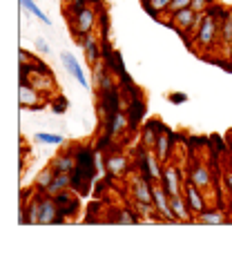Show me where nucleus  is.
Wrapping results in <instances>:
<instances>
[{"label":"nucleus","instance_id":"nucleus-1","mask_svg":"<svg viewBox=\"0 0 232 261\" xmlns=\"http://www.w3.org/2000/svg\"><path fill=\"white\" fill-rule=\"evenodd\" d=\"M98 168L103 170L100 150H94L89 145H76V170L71 172V190L81 197H87L92 192Z\"/></svg>","mask_w":232,"mask_h":261},{"label":"nucleus","instance_id":"nucleus-2","mask_svg":"<svg viewBox=\"0 0 232 261\" xmlns=\"http://www.w3.org/2000/svg\"><path fill=\"white\" fill-rule=\"evenodd\" d=\"M98 22V3H89L87 7H83L79 14L69 16L67 18V25H69V32L74 38H83L87 34L94 32Z\"/></svg>","mask_w":232,"mask_h":261},{"label":"nucleus","instance_id":"nucleus-3","mask_svg":"<svg viewBox=\"0 0 232 261\" xmlns=\"http://www.w3.org/2000/svg\"><path fill=\"white\" fill-rule=\"evenodd\" d=\"M219 25H221V22L214 18V16H210V14L203 16V20H201V25L192 38V47L196 54H201L203 49L208 51L210 47H214V43L219 40Z\"/></svg>","mask_w":232,"mask_h":261},{"label":"nucleus","instance_id":"nucleus-4","mask_svg":"<svg viewBox=\"0 0 232 261\" xmlns=\"http://www.w3.org/2000/svg\"><path fill=\"white\" fill-rule=\"evenodd\" d=\"M18 103H20L22 110H45L49 108V98L45 94H40L36 87H32L29 83L20 81V87H18Z\"/></svg>","mask_w":232,"mask_h":261},{"label":"nucleus","instance_id":"nucleus-5","mask_svg":"<svg viewBox=\"0 0 232 261\" xmlns=\"http://www.w3.org/2000/svg\"><path fill=\"white\" fill-rule=\"evenodd\" d=\"M127 170H130L127 154L112 150V152H107L103 156V172L110 176V179H121V176L127 174Z\"/></svg>","mask_w":232,"mask_h":261},{"label":"nucleus","instance_id":"nucleus-6","mask_svg":"<svg viewBox=\"0 0 232 261\" xmlns=\"http://www.w3.org/2000/svg\"><path fill=\"white\" fill-rule=\"evenodd\" d=\"M161 186L165 188V192L170 197H176V194H183V172L176 168L174 163H165L163 165V176H161Z\"/></svg>","mask_w":232,"mask_h":261},{"label":"nucleus","instance_id":"nucleus-7","mask_svg":"<svg viewBox=\"0 0 232 261\" xmlns=\"http://www.w3.org/2000/svg\"><path fill=\"white\" fill-rule=\"evenodd\" d=\"M67 217L63 215V210L58 207V203L54 201V197L45 194L43 203H40V217H38V225H56V223H65Z\"/></svg>","mask_w":232,"mask_h":261},{"label":"nucleus","instance_id":"nucleus-8","mask_svg":"<svg viewBox=\"0 0 232 261\" xmlns=\"http://www.w3.org/2000/svg\"><path fill=\"white\" fill-rule=\"evenodd\" d=\"M54 201H56L58 207L63 210V215L67 217V221L79 217V212H81V194H76L71 188L63 190V192H58V194H54Z\"/></svg>","mask_w":232,"mask_h":261},{"label":"nucleus","instance_id":"nucleus-9","mask_svg":"<svg viewBox=\"0 0 232 261\" xmlns=\"http://www.w3.org/2000/svg\"><path fill=\"white\" fill-rule=\"evenodd\" d=\"M152 201H154V205H157L159 221H170V223L176 221L174 212H172V207H170V194L165 192V188L161 186L159 181L154 183V188H152Z\"/></svg>","mask_w":232,"mask_h":261},{"label":"nucleus","instance_id":"nucleus-10","mask_svg":"<svg viewBox=\"0 0 232 261\" xmlns=\"http://www.w3.org/2000/svg\"><path fill=\"white\" fill-rule=\"evenodd\" d=\"M127 188H130V199H139V201H152V188L154 181H150L147 176L134 172L127 179Z\"/></svg>","mask_w":232,"mask_h":261},{"label":"nucleus","instance_id":"nucleus-11","mask_svg":"<svg viewBox=\"0 0 232 261\" xmlns=\"http://www.w3.org/2000/svg\"><path fill=\"white\" fill-rule=\"evenodd\" d=\"M183 197H186L188 207L192 210L194 217L199 215V212H203L205 207H208V203H205V192L196 188L190 179H186V183H183Z\"/></svg>","mask_w":232,"mask_h":261},{"label":"nucleus","instance_id":"nucleus-12","mask_svg":"<svg viewBox=\"0 0 232 261\" xmlns=\"http://www.w3.org/2000/svg\"><path fill=\"white\" fill-rule=\"evenodd\" d=\"M43 197L45 192H34V197L25 203H20V223H32V225H38V217H40V203H43Z\"/></svg>","mask_w":232,"mask_h":261},{"label":"nucleus","instance_id":"nucleus-13","mask_svg":"<svg viewBox=\"0 0 232 261\" xmlns=\"http://www.w3.org/2000/svg\"><path fill=\"white\" fill-rule=\"evenodd\" d=\"M103 134H107V136H121L125 129H130V121H127V114H125V110H118L116 114H112V116H107L103 123Z\"/></svg>","mask_w":232,"mask_h":261},{"label":"nucleus","instance_id":"nucleus-14","mask_svg":"<svg viewBox=\"0 0 232 261\" xmlns=\"http://www.w3.org/2000/svg\"><path fill=\"white\" fill-rule=\"evenodd\" d=\"M61 63H63V67L67 69V74H69V76H74V79L79 81V85L83 87V90H92V85H89L87 76H85V72H83L79 58H76L74 54H69V51L61 54Z\"/></svg>","mask_w":232,"mask_h":261},{"label":"nucleus","instance_id":"nucleus-15","mask_svg":"<svg viewBox=\"0 0 232 261\" xmlns=\"http://www.w3.org/2000/svg\"><path fill=\"white\" fill-rule=\"evenodd\" d=\"M145 100H143L141 96H134L132 100H127L125 103V114H127V121H130V132H134V129L141 127V121L143 116H145Z\"/></svg>","mask_w":232,"mask_h":261},{"label":"nucleus","instance_id":"nucleus-16","mask_svg":"<svg viewBox=\"0 0 232 261\" xmlns=\"http://www.w3.org/2000/svg\"><path fill=\"white\" fill-rule=\"evenodd\" d=\"M163 129H165V125L159 121V118H150V121H145L141 125V145H145L147 150H154L159 134L163 132Z\"/></svg>","mask_w":232,"mask_h":261},{"label":"nucleus","instance_id":"nucleus-17","mask_svg":"<svg viewBox=\"0 0 232 261\" xmlns=\"http://www.w3.org/2000/svg\"><path fill=\"white\" fill-rule=\"evenodd\" d=\"M188 179L192 181L199 190H203V192H210V190H212V172H210V168H208V165H203V163L192 165V168H190V172H188Z\"/></svg>","mask_w":232,"mask_h":261},{"label":"nucleus","instance_id":"nucleus-18","mask_svg":"<svg viewBox=\"0 0 232 261\" xmlns=\"http://www.w3.org/2000/svg\"><path fill=\"white\" fill-rule=\"evenodd\" d=\"M54 172H74L76 170V145H71L69 150H65L63 154H56V156L49 161Z\"/></svg>","mask_w":232,"mask_h":261},{"label":"nucleus","instance_id":"nucleus-19","mask_svg":"<svg viewBox=\"0 0 232 261\" xmlns=\"http://www.w3.org/2000/svg\"><path fill=\"white\" fill-rule=\"evenodd\" d=\"M130 207L141 217V221L145 223H152V221H159V215H157V205L154 201H139V199H130Z\"/></svg>","mask_w":232,"mask_h":261},{"label":"nucleus","instance_id":"nucleus-20","mask_svg":"<svg viewBox=\"0 0 232 261\" xmlns=\"http://www.w3.org/2000/svg\"><path fill=\"white\" fill-rule=\"evenodd\" d=\"M172 143H174V136H172V132L165 127L163 132L159 134L157 145H154V152H157V156L163 163H170V159H172Z\"/></svg>","mask_w":232,"mask_h":261},{"label":"nucleus","instance_id":"nucleus-21","mask_svg":"<svg viewBox=\"0 0 232 261\" xmlns=\"http://www.w3.org/2000/svg\"><path fill=\"white\" fill-rule=\"evenodd\" d=\"M170 207H172V212H174L176 221H181V223H192L194 221V215H192V210L188 207V201H186L183 194L170 197Z\"/></svg>","mask_w":232,"mask_h":261},{"label":"nucleus","instance_id":"nucleus-22","mask_svg":"<svg viewBox=\"0 0 232 261\" xmlns=\"http://www.w3.org/2000/svg\"><path fill=\"white\" fill-rule=\"evenodd\" d=\"M196 223H205V225H221L225 223V212L221 207H205L203 212H199V215L194 217Z\"/></svg>","mask_w":232,"mask_h":261},{"label":"nucleus","instance_id":"nucleus-23","mask_svg":"<svg viewBox=\"0 0 232 261\" xmlns=\"http://www.w3.org/2000/svg\"><path fill=\"white\" fill-rule=\"evenodd\" d=\"M170 3H172V0H141V7L145 9L147 16H152L154 20H159L161 16L168 11Z\"/></svg>","mask_w":232,"mask_h":261},{"label":"nucleus","instance_id":"nucleus-24","mask_svg":"<svg viewBox=\"0 0 232 261\" xmlns=\"http://www.w3.org/2000/svg\"><path fill=\"white\" fill-rule=\"evenodd\" d=\"M69 188H71V174L69 172H56V176H54V181L49 183V188L45 190V194L54 197V194L63 192V190H69Z\"/></svg>","mask_w":232,"mask_h":261},{"label":"nucleus","instance_id":"nucleus-25","mask_svg":"<svg viewBox=\"0 0 232 261\" xmlns=\"http://www.w3.org/2000/svg\"><path fill=\"white\" fill-rule=\"evenodd\" d=\"M116 225H134L141 221V217L136 215V212L132 210V207H116L114 212V219H112Z\"/></svg>","mask_w":232,"mask_h":261},{"label":"nucleus","instance_id":"nucleus-26","mask_svg":"<svg viewBox=\"0 0 232 261\" xmlns=\"http://www.w3.org/2000/svg\"><path fill=\"white\" fill-rule=\"evenodd\" d=\"M98 36L100 43H110V11L98 5Z\"/></svg>","mask_w":232,"mask_h":261},{"label":"nucleus","instance_id":"nucleus-27","mask_svg":"<svg viewBox=\"0 0 232 261\" xmlns=\"http://www.w3.org/2000/svg\"><path fill=\"white\" fill-rule=\"evenodd\" d=\"M54 176H56V172L51 170V165L43 168L38 174H36V179H34V190H40V192H45V190L49 188V183L54 181Z\"/></svg>","mask_w":232,"mask_h":261},{"label":"nucleus","instance_id":"nucleus-28","mask_svg":"<svg viewBox=\"0 0 232 261\" xmlns=\"http://www.w3.org/2000/svg\"><path fill=\"white\" fill-rule=\"evenodd\" d=\"M20 7H22V9H25V11H27V14H32V16H34V18H38L40 22H45V25H47V27H51V20H49V16H47V14H45V11H43V9H40V7H38V5H36V3H34V0H20Z\"/></svg>","mask_w":232,"mask_h":261},{"label":"nucleus","instance_id":"nucleus-29","mask_svg":"<svg viewBox=\"0 0 232 261\" xmlns=\"http://www.w3.org/2000/svg\"><path fill=\"white\" fill-rule=\"evenodd\" d=\"M219 40H221L225 47H232V9L221 20V25H219Z\"/></svg>","mask_w":232,"mask_h":261},{"label":"nucleus","instance_id":"nucleus-30","mask_svg":"<svg viewBox=\"0 0 232 261\" xmlns=\"http://www.w3.org/2000/svg\"><path fill=\"white\" fill-rule=\"evenodd\" d=\"M34 141L36 143H43V145H63L65 143L63 134H54V132H36Z\"/></svg>","mask_w":232,"mask_h":261},{"label":"nucleus","instance_id":"nucleus-31","mask_svg":"<svg viewBox=\"0 0 232 261\" xmlns=\"http://www.w3.org/2000/svg\"><path fill=\"white\" fill-rule=\"evenodd\" d=\"M67 108H69V103H67V98L63 96V94H56V96H51L49 98V110L54 112V114H65L67 112Z\"/></svg>","mask_w":232,"mask_h":261},{"label":"nucleus","instance_id":"nucleus-32","mask_svg":"<svg viewBox=\"0 0 232 261\" xmlns=\"http://www.w3.org/2000/svg\"><path fill=\"white\" fill-rule=\"evenodd\" d=\"M190 5H192V0H172L168 11H165V16H172V14H176V11H181V9H188Z\"/></svg>","mask_w":232,"mask_h":261},{"label":"nucleus","instance_id":"nucleus-33","mask_svg":"<svg viewBox=\"0 0 232 261\" xmlns=\"http://www.w3.org/2000/svg\"><path fill=\"white\" fill-rule=\"evenodd\" d=\"M89 5V0H71V3H67V7H65V11H67V18L69 16H74V14H79V11L83 7H87Z\"/></svg>","mask_w":232,"mask_h":261},{"label":"nucleus","instance_id":"nucleus-34","mask_svg":"<svg viewBox=\"0 0 232 261\" xmlns=\"http://www.w3.org/2000/svg\"><path fill=\"white\" fill-rule=\"evenodd\" d=\"M217 0H192V5H190V9L196 11V14H205V9L214 5Z\"/></svg>","mask_w":232,"mask_h":261},{"label":"nucleus","instance_id":"nucleus-35","mask_svg":"<svg viewBox=\"0 0 232 261\" xmlns=\"http://www.w3.org/2000/svg\"><path fill=\"white\" fill-rule=\"evenodd\" d=\"M168 100L172 105H183V103H188V94L186 92H170Z\"/></svg>","mask_w":232,"mask_h":261},{"label":"nucleus","instance_id":"nucleus-36","mask_svg":"<svg viewBox=\"0 0 232 261\" xmlns=\"http://www.w3.org/2000/svg\"><path fill=\"white\" fill-rule=\"evenodd\" d=\"M34 45H36V51H40V54H49V43L47 40H43V38H36L34 40Z\"/></svg>","mask_w":232,"mask_h":261},{"label":"nucleus","instance_id":"nucleus-37","mask_svg":"<svg viewBox=\"0 0 232 261\" xmlns=\"http://www.w3.org/2000/svg\"><path fill=\"white\" fill-rule=\"evenodd\" d=\"M225 186H228V192H230V197H232V170L225 172Z\"/></svg>","mask_w":232,"mask_h":261},{"label":"nucleus","instance_id":"nucleus-38","mask_svg":"<svg viewBox=\"0 0 232 261\" xmlns=\"http://www.w3.org/2000/svg\"><path fill=\"white\" fill-rule=\"evenodd\" d=\"M29 61H34V58H32V56H29V54H27V51H25V49H20V63H29Z\"/></svg>","mask_w":232,"mask_h":261}]
</instances>
